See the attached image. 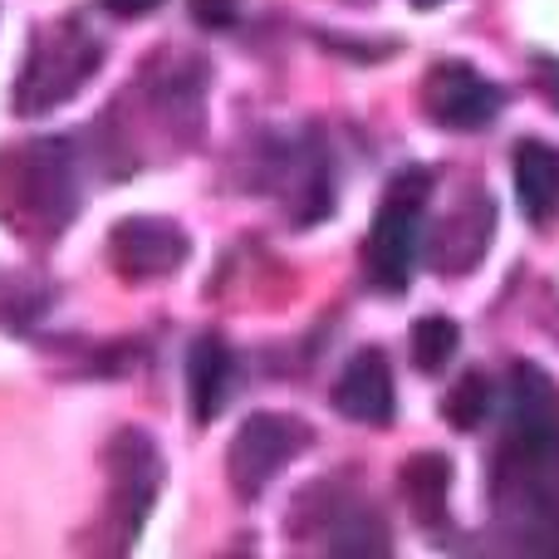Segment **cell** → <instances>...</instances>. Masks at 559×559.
Returning <instances> with one entry per match:
<instances>
[{"label":"cell","instance_id":"cell-1","mask_svg":"<svg viewBox=\"0 0 559 559\" xmlns=\"http://www.w3.org/2000/svg\"><path fill=\"white\" fill-rule=\"evenodd\" d=\"M79 212L74 147L64 138H35L0 157V222L25 236H59Z\"/></svg>","mask_w":559,"mask_h":559},{"label":"cell","instance_id":"cell-12","mask_svg":"<svg viewBox=\"0 0 559 559\" xmlns=\"http://www.w3.org/2000/svg\"><path fill=\"white\" fill-rule=\"evenodd\" d=\"M407 348H413V364L423 368V373H442V368L456 358V348H462V329H456V319H447V314H427L413 324Z\"/></svg>","mask_w":559,"mask_h":559},{"label":"cell","instance_id":"cell-15","mask_svg":"<svg viewBox=\"0 0 559 559\" xmlns=\"http://www.w3.org/2000/svg\"><path fill=\"white\" fill-rule=\"evenodd\" d=\"M98 5H104L114 20H138V15H153L163 0H98Z\"/></svg>","mask_w":559,"mask_h":559},{"label":"cell","instance_id":"cell-13","mask_svg":"<svg viewBox=\"0 0 559 559\" xmlns=\"http://www.w3.org/2000/svg\"><path fill=\"white\" fill-rule=\"evenodd\" d=\"M491 383H486L481 373H466L462 383L447 393V407H442V417L456 427V432H472V427H481L486 423V413H491Z\"/></svg>","mask_w":559,"mask_h":559},{"label":"cell","instance_id":"cell-11","mask_svg":"<svg viewBox=\"0 0 559 559\" xmlns=\"http://www.w3.org/2000/svg\"><path fill=\"white\" fill-rule=\"evenodd\" d=\"M403 491H407V506H413L417 521L437 525L447 521V491H452V466L447 456L437 452H423L403 466Z\"/></svg>","mask_w":559,"mask_h":559},{"label":"cell","instance_id":"cell-2","mask_svg":"<svg viewBox=\"0 0 559 559\" xmlns=\"http://www.w3.org/2000/svg\"><path fill=\"white\" fill-rule=\"evenodd\" d=\"M98 64H104V45H98V35L79 15L39 25L15 84V114L39 118L49 108L69 104L98 74Z\"/></svg>","mask_w":559,"mask_h":559},{"label":"cell","instance_id":"cell-16","mask_svg":"<svg viewBox=\"0 0 559 559\" xmlns=\"http://www.w3.org/2000/svg\"><path fill=\"white\" fill-rule=\"evenodd\" d=\"M540 79H545V98L559 108V59H540Z\"/></svg>","mask_w":559,"mask_h":559},{"label":"cell","instance_id":"cell-8","mask_svg":"<svg viewBox=\"0 0 559 559\" xmlns=\"http://www.w3.org/2000/svg\"><path fill=\"white\" fill-rule=\"evenodd\" d=\"M108 466L118 472V506H123V525H128V540H133V531L143 525L147 506H153V496H157V476H163V466H157L153 442L138 437V432L118 437L114 452H108Z\"/></svg>","mask_w":559,"mask_h":559},{"label":"cell","instance_id":"cell-5","mask_svg":"<svg viewBox=\"0 0 559 559\" xmlns=\"http://www.w3.org/2000/svg\"><path fill=\"white\" fill-rule=\"evenodd\" d=\"M423 108L442 128H452V133H476V128H486L506 108V94H501V84H491L486 74H476L472 64L447 59V64H437L432 74H427Z\"/></svg>","mask_w":559,"mask_h":559},{"label":"cell","instance_id":"cell-17","mask_svg":"<svg viewBox=\"0 0 559 559\" xmlns=\"http://www.w3.org/2000/svg\"><path fill=\"white\" fill-rule=\"evenodd\" d=\"M413 5H423V10H427V5H442V0H413Z\"/></svg>","mask_w":559,"mask_h":559},{"label":"cell","instance_id":"cell-6","mask_svg":"<svg viewBox=\"0 0 559 559\" xmlns=\"http://www.w3.org/2000/svg\"><path fill=\"white\" fill-rule=\"evenodd\" d=\"M108 255H114L118 275L157 280V275H173L187 261V236L182 226L163 222V216H128L108 236Z\"/></svg>","mask_w":559,"mask_h":559},{"label":"cell","instance_id":"cell-10","mask_svg":"<svg viewBox=\"0 0 559 559\" xmlns=\"http://www.w3.org/2000/svg\"><path fill=\"white\" fill-rule=\"evenodd\" d=\"M187 393H192V413L197 423H212L226 407V393H231V348L216 334H202L187 354Z\"/></svg>","mask_w":559,"mask_h":559},{"label":"cell","instance_id":"cell-3","mask_svg":"<svg viewBox=\"0 0 559 559\" xmlns=\"http://www.w3.org/2000/svg\"><path fill=\"white\" fill-rule=\"evenodd\" d=\"M427 192H432V177L413 167V173L388 182L383 206H378V216H373V231H368V275H373V285H383L388 295H403L407 275H413V265H417Z\"/></svg>","mask_w":559,"mask_h":559},{"label":"cell","instance_id":"cell-4","mask_svg":"<svg viewBox=\"0 0 559 559\" xmlns=\"http://www.w3.org/2000/svg\"><path fill=\"white\" fill-rule=\"evenodd\" d=\"M305 447H309V427L295 423V417H285V413L246 417L241 432L231 437V452H226L231 491L241 496V501H255Z\"/></svg>","mask_w":559,"mask_h":559},{"label":"cell","instance_id":"cell-9","mask_svg":"<svg viewBox=\"0 0 559 559\" xmlns=\"http://www.w3.org/2000/svg\"><path fill=\"white\" fill-rule=\"evenodd\" d=\"M515 197L535 226H550L559 216V147L525 138L515 143Z\"/></svg>","mask_w":559,"mask_h":559},{"label":"cell","instance_id":"cell-14","mask_svg":"<svg viewBox=\"0 0 559 559\" xmlns=\"http://www.w3.org/2000/svg\"><path fill=\"white\" fill-rule=\"evenodd\" d=\"M192 20L206 29H231L236 25V0H187Z\"/></svg>","mask_w":559,"mask_h":559},{"label":"cell","instance_id":"cell-7","mask_svg":"<svg viewBox=\"0 0 559 559\" xmlns=\"http://www.w3.org/2000/svg\"><path fill=\"white\" fill-rule=\"evenodd\" d=\"M334 407L348 423H364V427L393 423V407H397L393 368H388V358L378 354V348H358L344 364V373H338V383H334Z\"/></svg>","mask_w":559,"mask_h":559}]
</instances>
